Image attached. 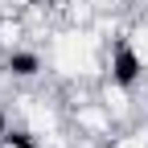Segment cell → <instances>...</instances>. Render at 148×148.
<instances>
[{
    "label": "cell",
    "mask_w": 148,
    "mask_h": 148,
    "mask_svg": "<svg viewBox=\"0 0 148 148\" xmlns=\"http://www.w3.org/2000/svg\"><path fill=\"white\" fill-rule=\"evenodd\" d=\"M103 78L119 82L127 90L148 86V58L140 53V45L132 41V37H115V41L107 45V53H103Z\"/></svg>",
    "instance_id": "1"
},
{
    "label": "cell",
    "mask_w": 148,
    "mask_h": 148,
    "mask_svg": "<svg viewBox=\"0 0 148 148\" xmlns=\"http://www.w3.org/2000/svg\"><path fill=\"white\" fill-rule=\"evenodd\" d=\"M70 123H74V132H78V140H86V144H111L119 136V123L111 119V111L99 103V95L70 103Z\"/></svg>",
    "instance_id": "2"
},
{
    "label": "cell",
    "mask_w": 148,
    "mask_h": 148,
    "mask_svg": "<svg viewBox=\"0 0 148 148\" xmlns=\"http://www.w3.org/2000/svg\"><path fill=\"white\" fill-rule=\"evenodd\" d=\"M0 74H4L8 82H16V86H29V82H37V78L45 74V58H41L37 45L25 41V45L0 53Z\"/></svg>",
    "instance_id": "3"
},
{
    "label": "cell",
    "mask_w": 148,
    "mask_h": 148,
    "mask_svg": "<svg viewBox=\"0 0 148 148\" xmlns=\"http://www.w3.org/2000/svg\"><path fill=\"white\" fill-rule=\"evenodd\" d=\"M95 95H99V103L111 111V119H115L119 127H127V123H136V119H140V107H136V90H127V86L111 82V78H99Z\"/></svg>",
    "instance_id": "4"
},
{
    "label": "cell",
    "mask_w": 148,
    "mask_h": 148,
    "mask_svg": "<svg viewBox=\"0 0 148 148\" xmlns=\"http://www.w3.org/2000/svg\"><path fill=\"white\" fill-rule=\"evenodd\" d=\"M8 127H12V111H8V103L0 99V140L8 136Z\"/></svg>",
    "instance_id": "5"
}]
</instances>
